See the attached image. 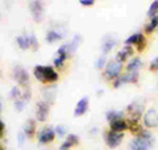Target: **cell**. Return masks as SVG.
Wrapping results in <instances>:
<instances>
[{
	"label": "cell",
	"instance_id": "cell-38",
	"mask_svg": "<svg viewBox=\"0 0 158 150\" xmlns=\"http://www.w3.org/2000/svg\"><path fill=\"white\" fill-rule=\"evenodd\" d=\"M79 4H81V6H83V7H91V6H94V4H95V2H94V0H81V2H79Z\"/></svg>",
	"mask_w": 158,
	"mask_h": 150
},
{
	"label": "cell",
	"instance_id": "cell-1",
	"mask_svg": "<svg viewBox=\"0 0 158 150\" xmlns=\"http://www.w3.org/2000/svg\"><path fill=\"white\" fill-rule=\"evenodd\" d=\"M121 71H123V63L117 62L116 59H111V61H108L104 71H103V78L108 82H112V81L115 82L121 75Z\"/></svg>",
	"mask_w": 158,
	"mask_h": 150
},
{
	"label": "cell",
	"instance_id": "cell-35",
	"mask_svg": "<svg viewBox=\"0 0 158 150\" xmlns=\"http://www.w3.org/2000/svg\"><path fill=\"white\" fill-rule=\"evenodd\" d=\"M17 140H19V146H23L24 142H25V140H27L25 133H24V132H20V133L17 134Z\"/></svg>",
	"mask_w": 158,
	"mask_h": 150
},
{
	"label": "cell",
	"instance_id": "cell-5",
	"mask_svg": "<svg viewBox=\"0 0 158 150\" xmlns=\"http://www.w3.org/2000/svg\"><path fill=\"white\" fill-rule=\"evenodd\" d=\"M142 125L146 129L158 128V112L154 108H149L142 117Z\"/></svg>",
	"mask_w": 158,
	"mask_h": 150
},
{
	"label": "cell",
	"instance_id": "cell-36",
	"mask_svg": "<svg viewBox=\"0 0 158 150\" xmlns=\"http://www.w3.org/2000/svg\"><path fill=\"white\" fill-rule=\"evenodd\" d=\"M149 70L150 71H158V57L152 61V63L149 65Z\"/></svg>",
	"mask_w": 158,
	"mask_h": 150
},
{
	"label": "cell",
	"instance_id": "cell-16",
	"mask_svg": "<svg viewBox=\"0 0 158 150\" xmlns=\"http://www.w3.org/2000/svg\"><path fill=\"white\" fill-rule=\"evenodd\" d=\"M79 44H81V36H79V34H75L71 41L69 44H66V46H67V57L69 58L74 56V53H75V50L78 49Z\"/></svg>",
	"mask_w": 158,
	"mask_h": 150
},
{
	"label": "cell",
	"instance_id": "cell-39",
	"mask_svg": "<svg viewBox=\"0 0 158 150\" xmlns=\"http://www.w3.org/2000/svg\"><path fill=\"white\" fill-rule=\"evenodd\" d=\"M70 148H73L70 144H69L66 140H65V142H63L62 145H61V148H59V150H70Z\"/></svg>",
	"mask_w": 158,
	"mask_h": 150
},
{
	"label": "cell",
	"instance_id": "cell-40",
	"mask_svg": "<svg viewBox=\"0 0 158 150\" xmlns=\"http://www.w3.org/2000/svg\"><path fill=\"white\" fill-rule=\"evenodd\" d=\"M4 127H6V124H4L3 120H0V137H4Z\"/></svg>",
	"mask_w": 158,
	"mask_h": 150
},
{
	"label": "cell",
	"instance_id": "cell-26",
	"mask_svg": "<svg viewBox=\"0 0 158 150\" xmlns=\"http://www.w3.org/2000/svg\"><path fill=\"white\" fill-rule=\"evenodd\" d=\"M67 61V56H57L56 58H54V61H53V65H54V67L56 69H62L63 66H65V62Z\"/></svg>",
	"mask_w": 158,
	"mask_h": 150
},
{
	"label": "cell",
	"instance_id": "cell-3",
	"mask_svg": "<svg viewBox=\"0 0 158 150\" xmlns=\"http://www.w3.org/2000/svg\"><path fill=\"white\" fill-rule=\"evenodd\" d=\"M13 78L16 79L19 87H24L25 90L29 88V75L23 66H19L17 65V66L13 69Z\"/></svg>",
	"mask_w": 158,
	"mask_h": 150
},
{
	"label": "cell",
	"instance_id": "cell-24",
	"mask_svg": "<svg viewBox=\"0 0 158 150\" xmlns=\"http://www.w3.org/2000/svg\"><path fill=\"white\" fill-rule=\"evenodd\" d=\"M56 87H52V88H48L44 91V98H45V102L49 104H53L54 100H56Z\"/></svg>",
	"mask_w": 158,
	"mask_h": 150
},
{
	"label": "cell",
	"instance_id": "cell-14",
	"mask_svg": "<svg viewBox=\"0 0 158 150\" xmlns=\"http://www.w3.org/2000/svg\"><path fill=\"white\" fill-rule=\"evenodd\" d=\"M36 129H37V120L34 119H29L25 121V125H24V133H25L27 138H33L34 134H36Z\"/></svg>",
	"mask_w": 158,
	"mask_h": 150
},
{
	"label": "cell",
	"instance_id": "cell-13",
	"mask_svg": "<svg viewBox=\"0 0 158 150\" xmlns=\"http://www.w3.org/2000/svg\"><path fill=\"white\" fill-rule=\"evenodd\" d=\"M88 102H90V99H88L87 96L82 98L81 100H79V102L77 103V106H75V109H74V116L75 117L83 116L88 109Z\"/></svg>",
	"mask_w": 158,
	"mask_h": 150
},
{
	"label": "cell",
	"instance_id": "cell-15",
	"mask_svg": "<svg viewBox=\"0 0 158 150\" xmlns=\"http://www.w3.org/2000/svg\"><path fill=\"white\" fill-rule=\"evenodd\" d=\"M44 74H45L46 84L57 82V81H58V78H59L58 73L56 71V67H53V66H45V67H44Z\"/></svg>",
	"mask_w": 158,
	"mask_h": 150
},
{
	"label": "cell",
	"instance_id": "cell-22",
	"mask_svg": "<svg viewBox=\"0 0 158 150\" xmlns=\"http://www.w3.org/2000/svg\"><path fill=\"white\" fill-rule=\"evenodd\" d=\"M44 67H45V66H41V65L34 66L33 67V75H34V78H36L38 82H41L42 84H46L45 74H44Z\"/></svg>",
	"mask_w": 158,
	"mask_h": 150
},
{
	"label": "cell",
	"instance_id": "cell-4",
	"mask_svg": "<svg viewBox=\"0 0 158 150\" xmlns=\"http://www.w3.org/2000/svg\"><path fill=\"white\" fill-rule=\"evenodd\" d=\"M138 71H131V73H128L125 71L123 75H120L115 82L112 83V86L115 87V88H118V87H121L123 84H127V83H137L138 82Z\"/></svg>",
	"mask_w": 158,
	"mask_h": 150
},
{
	"label": "cell",
	"instance_id": "cell-18",
	"mask_svg": "<svg viewBox=\"0 0 158 150\" xmlns=\"http://www.w3.org/2000/svg\"><path fill=\"white\" fill-rule=\"evenodd\" d=\"M16 42L20 46V49H23V50L29 49V48H31V34L24 33L23 36H19L16 38Z\"/></svg>",
	"mask_w": 158,
	"mask_h": 150
},
{
	"label": "cell",
	"instance_id": "cell-31",
	"mask_svg": "<svg viewBox=\"0 0 158 150\" xmlns=\"http://www.w3.org/2000/svg\"><path fill=\"white\" fill-rule=\"evenodd\" d=\"M54 131H56V134L58 137H65V136L67 137V131H66V128L63 127V125H57Z\"/></svg>",
	"mask_w": 158,
	"mask_h": 150
},
{
	"label": "cell",
	"instance_id": "cell-29",
	"mask_svg": "<svg viewBox=\"0 0 158 150\" xmlns=\"http://www.w3.org/2000/svg\"><path fill=\"white\" fill-rule=\"evenodd\" d=\"M66 141L71 145V146H77V145L79 144V137L77 136V134H73V133H69L67 137H66Z\"/></svg>",
	"mask_w": 158,
	"mask_h": 150
},
{
	"label": "cell",
	"instance_id": "cell-19",
	"mask_svg": "<svg viewBox=\"0 0 158 150\" xmlns=\"http://www.w3.org/2000/svg\"><path fill=\"white\" fill-rule=\"evenodd\" d=\"M141 66H142L141 59L138 58V57H133V58H131V61L128 62V65H127V71L128 73H131V71H138Z\"/></svg>",
	"mask_w": 158,
	"mask_h": 150
},
{
	"label": "cell",
	"instance_id": "cell-21",
	"mask_svg": "<svg viewBox=\"0 0 158 150\" xmlns=\"http://www.w3.org/2000/svg\"><path fill=\"white\" fill-rule=\"evenodd\" d=\"M158 27V15H156V16H153L150 19L149 24H146L144 27V34H152L153 32L156 31V28Z\"/></svg>",
	"mask_w": 158,
	"mask_h": 150
},
{
	"label": "cell",
	"instance_id": "cell-8",
	"mask_svg": "<svg viewBox=\"0 0 158 150\" xmlns=\"http://www.w3.org/2000/svg\"><path fill=\"white\" fill-rule=\"evenodd\" d=\"M56 131H54L53 128L50 127H44L41 131L37 133V141L38 144L41 145H45V144H50L54 141V138H56Z\"/></svg>",
	"mask_w": 158,
	"mask_h": 150
},
{
	"label": "cell",
	"instance_id": "cell-9",
	"mask_svg": "<svg viewBox=\"0 0 158 150\" xmlns=\"http://www.w3.org/2000/svg\"><path fill=\"white\" fill-rule=\"evenodd\" d=\"M29 9H31V13H32L34 21L41 23L44 17V12H45L44 3L40 2V0H33V2L29 3Z\"/></svg>",
	"mask_w": 158,
	"mask_h": 150
},
{
	"label": "cell",
	"instance_id": "cell-32",
	"mask_svg": "<svg viewBox=\"0 0 158 150\" xmlns=\"http://www.w3.org/2000/svg\"><path fill=\"white\" fill-rule=\"evenodd\" d=\"M40 48V44H38V40L36 37V34H31V49L33 52H36V50Z\"/></svg>",
	"mask_w": 158,
	"mask_h": 150
},
{
	"label": "cell",
	"instance_id": "cell-37",
	"mask_svg": "<svg viewBox=\"0 0 158 150\" xmlns=\"http://www.w3.org/2000/svg\"><path fill=\"white\" fill-rule=\"evenodd\" d=\"M136 48H137V52H140V53H141V52H144L145 48H146V38L142 40V41H141L140 44H138Z\"/></svg>",
	"mask_w": 158,
	"mask_h": 150
},
{
	"label": "cell",
	"instance_id": "cell-10",
	"mask_svg": "<svg viewBox=\"0 0 158 150\" xmlns=\"http://www.w3.org/2000/svg\"><path fill=\"white\" fill-rule=\"evenodd\" d=\"M127 113L129 115L131 120H135V121H140V119L142 117V115L144 113V106L140 103H132L129 106L127 107Z\"/></svg>",
	"mask_w": 158,
	"mask_h": 150
},
{
	"label": "cell",
	"instance_id": "cell-2",
	"mask_svg": "<svg viewBox=\"0 0 158 150\" xmlns=\"http://www.w3.org/2000/svg\"><path fill=\"white\" fill-rule=\"evenodd\" d=\"M124 137H125L124 133H117V132L111 131V129H108V131L104 133V141L110 149H116L118 145L123 142Z\"/></svg>",
	"mask_w": 158,
	"mask_h": 150
},
{
	"label": "cell",
	"instance_id": "cell-27",
	"mask_svg": "<svg viewBox=\"0 0 158 150\" xmlns=\"http://www.w3.org/2000/svg\"><path fill=\"white\" fill-rule=\"evenodd\" d=\"M156 15H158V0H156V2H153L150 4V8H149V11H148V17L149 19L156 16Z\"/></svg>",
	"mask_w": 158,
	"mask_h": 150
},
{
	"label": "cell",
	"instance_id": "cell-28",
	"mask_svg": "<svg viewBox=\"0 0 158 150\" xmlns=\"http://www.w3.org/2000/svg\"><path fill=\"white\" fill-rule=\"evenodd\" d=\"M21 95H23V92H20V87L19 86H13L11 88V92H9V98L13 99V100H16V99L21 98Z\"/></svg>",
	"mask_w": 158,
	"mask_h": 150
},
{
	"label": "cell",
	"instance_id": "cell-11",
	"mask_svg": "<svg viewBox=\"0 0 158 150\" xmlns=\"http://www.w3.org/2000/svg\"><path fill=\"white\" fill-rule=\"evenodd\" d=\"M133 54H135V49L133 46H129V45H124L121 48L120 52H117L115 59L120 63H124L125 61H128L129 58H133Z\"/></svg>",
	"mask_w": 158,
	"mask_h": 150
},
{
	"label": "cell",
	"instance_id": "cell-7",
	"mask_svg": "<svg viewBox=\"0 0 158 150\" xmlns=\"http://www.w3.org/2000/svg\"><path fill=\"white\" fill-rule=\"evenodd\" d=\"M49 111H50V104L45 100H40L36 104V120L40 123H45L49 117Z\"/></svg>",
	"mask_w": 158,
	"mask_h": 150
},
{
	"label": "cell",
	"instance_id": "cell-34",
	"mask_svg": "<svg viewBox=\"0 0 158 150\" xmlns=\"http://www.w3.org/2000/svg\"><path fill=\"white\" fill-rule=\"evenodd\" d=\"M31 98H32L31 88H27L25 91L23 92V95H21V99H23V100H25V102H28V100H31Z\"/></svg>",
	"mask_w": 158,
	"mask_h": 150
},
{
	"label": "cell",
	"instance_id": "cell-25",
	"mask_svg": "<svg viewBox=\"0 0 158 150\" xmlns=\"http://www.w3.org/2000/svg\"><path fill=\"white\" fill-rule=\"evenodd\" d=\"M115 45H116L115 40H107V41H104V44H103V46H102V53H103V56H106L107 53H110L111 50L115 48Z\"/></svg>",
	"mask_w": 158,
	"mask_h": 150
},
{
	"label": "cell",
	"instance_id": "cell-6",
	"mask_svg": "<svg viewBox=\"0 0 158 150\" xmlns=\"http://www.w3.org/2000/svg\"><path fill=\"white\" fill-rule=\"evenodd\" d=\"M154 140H148L142 137H135L129 142V150H150Z\"/></svg>",
	"mask_w": 158,
	"mask_h": 150
},
{
	"label": "cell",
	"instance_id": "cell-20",
	"mask_svg": "<svg viewBox=\"0 0 158 150\" xmlns=\"http://www.w3.org/2000/svg\"><path fill=\"white\" fill-rule=\"evenodd\" d=\"M124 116H125V115H124V112H123V111H108L106 113V119H107L108 124L112 123V121H116V120L125 119Z\"/></svg>",
	"mask_w": 158,
	"mask_h": 150
},
{
	"label": "cell",
	"instance_id": "cell-17",
	"mask_svg": "<svg viewBox=\"0 0 158 150\" xmlns=\"http://www.w3.org/2000/svg\"><path fill=\"white\" fill-rule=\"evenodd\" d=\"M144 38H146L144 33H135V34H132V36L128 37L125 41H124V44L125 45H129V46H137V45L140 44Z\"/></svg>",
	"mask_w": 158,
	"mask_h": 150
},
{
	"label": "cell",
	"instance_id": "cell-12",
	"mask_svg": "<svg viewBox=\"0 0 158 150\" xmlns=\"http://www.w3.org/2000/svg\"><path fill=\"white\" fill-rule=\"evenodd\" d=\"M111 131L117 132V133H124L125 131H129V125H128L127 119H121V120H116L108 124Z\"/></svg>",
	"mask_w": 158,
	"mask_h": 150
},
{
	"label": "cell",
	"instance_id": "cell-33",
	"mask_svg": "<svg viewBox=\"0 0 158 150\" xmlns=\"http://www.w3.org/2000/svg\"><path fill=\"white\" fill-rule=\"evenodd\" d=\"M24 106H25V100H23L21 98L20 99H16L15 100V108H16V111H23L24 109Z\"/></svg>",
	"mask_w": 158,
	"mask_h": 150
},
{
	"label": "cell",
	"instance_id": "cell-30",
	"mask_svg": "<svg viewBox=\"0 0 158 150\" xmlns=\"http://www.w3.org/2000/svg\"><path fill=\"white\" fill-rule=\"evenodd\" d=\"M107 63H108V62L106 61V57H104V56H102V57H99V58L96 59V62H95V67H96L98 70L106 69Z\"/></svg>",
	"mask_w": 158,
	"mask_h": 150
},
{
	"label": "cell",
	"instance_id": "cell-23",
	"mask_svg": "<svg viewBox=\"0 0 158 150\" xmlns=\"http://www.w3.org/2000/svg\"><path fill=\"white\" fill-rule=\"evenodd\" d=\"M63 38V36L59 32H57V31H49L48 33H46V42H49V44H53V42H56V41H59V40H62Z\"/></svg>",
	"mask_w": 158,
	"mask_h": 150
}]
</instances>
